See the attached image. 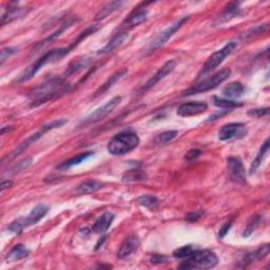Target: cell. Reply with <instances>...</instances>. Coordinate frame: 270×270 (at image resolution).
<instances>
[{
	"label": "cell",
	"mask_w": 270,
	"mask_h": 270,
	"mask_svg": "<svg viewBox=\"0 0 270 270\" xmlns=\"http://www.w3.org/2000/svg\"><path fill=\"white\" fill-rule=\"evenodd\" d=\"M125 3L123 1H112L107 3L105 6H103L102 9L99 10V12L96 14V20H102L105 19L106 17L109 16L112 13H114L115 11L119 10L121 5Z\"/></svg>",
	"instance_id": "cell-29"
},
{
	"label": "cell",
	"mask_w": 270,
	"mask_h": 270,
	"mask_svg": "<svg viewBox=\"0 0 270 270\" xmlns=\"http://www.w3.org/2000/svg\"><path fill=\"white\" fill-rule=\"evenodd\" d=\"M175 67H176V61L175 60L166 61V63L163 65V67H161L159 70L155 74H154L147 82L144 84L143 88H142V93H143V92L150 90L152 87L155 86L157 82H159L160 80H163L166 76H168L169 74H171L174 69H175Z\"/></svg>",
	"instance_id": "cell-13"
},
{
	"label": "cell",
	"mask_w": 270,
	"mask_h": 270,
	"mask_svg": "<svg viewBox=\"0 0 270 270\" xmlns=\"http://www.w3.org/2000/svg\"><path fill=\"white\" fill-rule=\"evenodd\" d=\"M245 92L243 83L240 81L230 82L228 86L223 89V94L227 98H238L241 97Z\"/></svg>",
	"instance_id": "cell-26"
},
{
	"label": "cell",
	"mask_w": 270,
	"mask_h": 270,
	"mask_svg": "<svg viewBox=\"0 0 270 270\" xmlns=\"http://www.w3.org/2000/svg\"><path fill=\"white\" fill-rule=\"evenodd\" d=\"M90 64V59L87 58V57H83V58H80L78 60L74 61V63H72L70 66L68 67L67 71L65 73V76L68 77V76H72L76 73H78L80 71H82L84 68L88 67Z\"/></svg>",
	"instance_id": "cell-30"
},
{
	"label": "cell",
	"mask_w": 270,
	"mask_h": 270,
	"mask_svg": "<svg viewBox=\"0 0 270 270\" xmlns=\"http://www.w3.org/2000/svg\"><path fill=\"white\" fill-rule=\"evenodd\" d=\"M136 202L143 207L149 208V209H154L158 205V199L154 195H142L137 198Z\"/></svg>",
	"instance_id": "cell-35"
},
{
	"label": "cell",
	"mask_w": 270,
	"mask_h": 270,
	"mask_svg": "<svg viewBox=\"0 0 270 270\" xmlns=\"http://www.w3.org/2000/svg\"><path fill=\"white\" fill-rule=\"evenodd\" d=\"M140 244H141L140 238H138L136 235L129 236L120 245L119 249L117 251V258L120 260H123L131 257L138 249Z\"/></svg>",
	"instance_id": "cell-15"
},
{
	"label": "cell",
	"mask_w": 270,
	"mask_h": 270,
	"mask_svg": "<svg viewBox=\"0 0 270 270\" xmlns=\"http://www.w3.org/2000/svg\"><path fill=\"white\" fill-rule=\"evenodd\" d=\"M13 185L12 181H2L1 183V186H0V190H1V192H3L5 189L10 188Z\"/></svg>",
	"instance_id": "cell-44"
},
{
	"label": "cell",
	"mask_w": 270,
	"mask_h": 270,
	"mask_svg": "<svg viewBox=\"0 0 270 270\" xmlns=\"http://www.w3.org/2000/svg\"><path fill=\"white\" fill-rule=\"evenodd\" d=\"M269 251H270L269 244H265V245H262L261 247H259V248L254 251L247 253L241 262L242 267H247L253 263H256V262H258L262 259H264L265 257L268 256Z\"/></svg>",
	"instance_id": "cell-17"
},
{
	"label": "cell",
	"mask_w": 270,
	"mask_h": 270,
	"mask_svg": "<svg viewBox=\"0 0 270 270\" xmlns=\"http://www.w3.org/2000/svg\"><path fill=\"white\" fill-rule=\"evenodd\" d=\"M16 53V49L15 48H4L1 50V56H0V65H3L6 59H9L12 55Z\"/></svg>",
	"instance_id": "cell-39"
},
{
	"label": "cell",
	"mask_w": 270,
	"mask_h": 270,
	"mask_svg": "<svg viewBox=\"0 0 270 270\" xmlns=\"http://www.w3.org/2000/svg\"><path fill=\"white\" fill-rule=\"evenodd\" d=\"M263 221H264V218L262 217V215H254V217L249 221L248 225H247V227L245 228L243 236L244 237H248L249 235H251L253 233V231L259 228V226L261 225V223Z\"/></svg>",
	"instance_id": "cell-34"
},
{
	"label": "cell",
	"mask_w": 270,
	"mask_h": 270,
	"mask_svg": "<svg viewBox=\"0 0 270 270\" xmlns=\"http://www.w3.org/2000/svg\"><path fill=\"white\" fill-rule=\"evenodd\" d=\"M140 145V137L132 131H122L112 137L108 144V151L113 155H123L137 148Z\"/></svg>",
	"instance_id": "cell-3"
},
{
	"label": "cell",
	"mask_w": 270,
	"mask_h": 270,
	"mask_svg": "<svg viewBox=\"0 0 270 270\" xmlns=\"http://www.w3.org/2000/svg\"><path fill=\"white\" fill-rule=\"evenodd\" d=\"M168 262V259L164 256H159V254H154L151 258V263L152 264H165Z\"/></svg>",
	"instance_id": "cell-42"
},
{
	"label": "cell",
	"mask_w": 270,
	"mask_h": 270,
	"mask_svg": "<svg viewBox=\"0 0 270 270\" xmlns=\"http://www.w3.org/2000/svg\"><path fill=\"white\" fill-rule=\"evenodd\" d=\"M28 12H29V9H26V7H18V6L10 7V9L6 10V12L2 15L1 25L4 26L6 24H11L12 21L25 16Z\"/></svg>",
	"instance_id": "cell-24"
},
{
	"label": "cell",
	"mask_w": 270,
	"mask_h": 270,
	"mask_svg": "<svg viewBox=\"0 0 270 270\" xmlns=\"http://www.w3.org/2000/svg\"><path fill=\"white\" fill-rule=\"evenodd\" d=\"M121 103V96H115L111 100H109L107 104H105L103 107H99L94 112H92L89 116L84 118L81 122V126H88L92 125V123L98 122L106 118L108 115L112 113Z\"/></svg>",
	"instance_id": "cell-10"
},
{
	"label": "cell",
	"mask_w": 270,
	"mask_h": 270,
	"mask_svg": "<svg viewBox=\"0 0 270 270\" xmlns=\"http://www.w3.org/2000/svg\"><path fill=\"white\" fill-rule=\"evenodd\" d=\"M127 74H128V69L125 68V69H122V70H120V71L116 72L115 74H113L112 76H110V78L108 79L104 84H102V86H100L98 88V90L95 92L94 97H97L99 95L104 94L105 92H107L111 87H113L114 84L116 83L117 81H119L120 79H122L123 77H125Z\"/></svg>",
	"instance_id": "cell-23"
},
{
	"label": "cell",
	"mask_w": 270,
	"mask_h": 270,
	"mask_svg": "<svg viewBox=\"0 0 270 270\" xmlns=\"http://www.w3.org/2000/svg\"><path fill=\"white\" fill-rule=\"evenodd\" d=\"M127 39H128V33L127 32H118L111 38L110 41L108 42L103 49H100L97 52V54H98V55H104V54L111 53L114 50H116L117 48H119L120 45H122L123 42H125Z\"/></svg>",
	"instance_id": "cell-18"
},
{
	"label": "cell",
	"mask_w": 270,
	"mask_h": 270,
	"mask_svg": "<svg viewBox=\"0 0 270 270\" xmlns=\"http://www.w3.org/2000/svg\"><path fill=\"white\" fill-rule=\"evenodd\" d=\"M30 250L27 248L25 245L18 244L10 250V252L7 253L6 256V261L7 262H17L20 260H24L29 257Z\"/></svg>",
	"instance_id": "cell-27"
},
{
	"label": "cell",
	"mask_w": 270,
	"mask_h": 270,
	"mask_svg": "<svg viewBox=\"0 0 270 270\" xmlns=\"http://www.w3.org/2000/svg\"><path fill=\"white\" fill-rule=\"evenodd\" d=\"M213 104L219 108H222V109H234V108L243 106V103L236 102V100L228 99V98H220L218 96H213Z\"/></svg>",
	"instance_id": "cell-33"
},
{
	"label": "cell",
	"mask_w": 270,
	"mask_h": 270,
	"mask_svg": "<svg viewBox=\"0 0 270 270\" xmlns=\"http://www.w3.org/2000/svg\"><path fill=\"white\" fill-rule=\"evenodd\" d=\"M230 74H231L230 69H224V70L215 73L214 75L209 77V78L200 81L185 91L183 93V96H191V95H195L199 93H205V92L207 91H210L214 88H217L222 82H224L229 78Z\"/></svg>",
	"instance_id": "cell-6"
},
{
	"label": "cell",
	"mask_w": 270,
	"mask_h": 270,
	"mask_svg": "<svg viewBox=\"0 0 270 270\" xmlns=\"http://www.w3.org/2000/svg\"><path fill=\"white\" fill-rule=\"evenodd\" d=\"M269 138H267V140L263 143V145H262V147L258 153V155L256 156V158L253 159L252 164H251V167H250V174H253L256 173L258 169L260 168V166L262 165V163H263L265 157L268 155V152H269Z\"/></svg>",
	"instance_id": "cell-28"
},
{
	"label": "cell",
	"mask_w": 270,
	"mask_h": 270,
	"mask_svg": "<svg viewBox=\"0 0 270 270\" xmlns=\"http://www.w3.org/2000/svg\"><path fill=\"white\" fill-rule=\"evenodd\" d=\"M248 116L254 118H261L263 116H267L269 114V108H258V109H251L248 111Z\"/></svg>",
	"instance_id": "cell-38"
},
{
	"label": "cell",
	"mask_w": 270,
	"mask_h": 270,
	"mask_svg": "<svg viewBox=\"0 0 270 270\" xmlns=\"http://www.w3.org/2000/svg\"><path fill=\"white\" fill-rule=\"evenodd\" d=\"M93 155H94V153L91 152V151L80 153V154H78V155L65 160L64 163H61L57 168L59 169V170H67V169H70L71 167H74V166H77V165L83 163L84 160H87L88 158H90Z\"/></svg>",
	"instance_id": "cell-25"
},
{
	"label": "cell",
	"mask_w": 270,
	"mask_h": 270,
	"mask_svg": "<svg viewBox=\"0 0 270 270\" xmlns=\"http://www.w3.org/2000/svg\"><path fill=\"white\" fill-rule=\"evenodd\" d=\"M49 211V207L44 204H39L36 207H34L31 212L25 218H19L17 220H15L12 224H10V226L7 227L11 232L19 234L25 229L28 227L35 225L38 222H39L42 218H44L47 215Z\"/></svg>",
	"instance_id": "cell-5"
},
{
	"label": "cell",
	"mask_w": 270,
	"mask_h": 270,
	"mask_svg": "<svg viewBox=\"0 0 270 270\" xmlns=\"http://www.w3.org/2000/svg\"><path fill=\"white\" fill-rule=\"evenodd\" d=\"M200 154H202V151L198 150V149H192L190 151L187 152L186 155H185V159L188 160V161H191V160H194L196 159Z\"/></svg>",
	"instance_id": "cell-41"
},
{
	"label": "cell",
	"mask_w": 270,
	"mask_h": 270,
	"mask_svg": "<svg viewBox=\"0 0 270 270\" xmlns=\"http://www.w3.org/2000/svg\"><path fill=\"white\" fill-rule=\"evenodd\" d=\"M241 14H242V10L240 7V2L230 3V4H228L226 9L220 14V16L215 19L214 25L219 26V25L226 24V22L230 21L231 19L240 16Z\"/></svg>",
	"instance_id": "cell-16"
},
{
	"label": "cell",
	"mask_w": 270,
	"mask_h": 270,
	"mask_svg": "<svg viewBox=\"0 0 270 270\" xmlns=\"http://www.w3.org/2000/svg\"><path fill=\"white\" fill-rule=\"evenodd\" d=\"M189 16H185L181 19L177 20L176 22H174V24L172 26H170L169 28H167L166 30H164L163 32H160L156 37L155 39H154L150 44L149 47L147 48V54H151L153 52L157 51L158 49H160L163 45H165L167 43V41L170 39V38L179 31L186 22L189 20Z\"/></svg>",
	"instance_id": "cell-9"
},
{
	"label": "cell",
	"mask_w": 270,
	"mask_h": 270,
	"mask_svg": "<svg viewBox=\"0 0 270 270\" xmlns=\"http://www.w3.org/2000/svg\"><path fill=\"white\" fill-rule=\"evenodd\" d=\"M208 109V105L203 102H190L182 104L179 109H177V114L182 117H190L195 116L200 113H204Z\"/></svg>",
	"instance_id": "cell-14"
},
{
	"label": "cell",
	"mask_w": 270,
	"mask_h": 270,
	"mask_svg": "<svg viewBox=\"0 0 270 270\" xmlns=\"http://www.w3.org/2000/svg\"><path fill=\"white\" fill-rule=\"evenodd\" d=\"M72 89V84L67 82L64 78L53 77L30 92L29 97L31 99V107H38L48 102H52V100L69 93Z\"/></svg>",
	"instance_id": "cell-2"
},
{
	"label": "cell",
	"mask_w": 270,
	"mask_h": 270,
	"mask_svg": "<svg viewBox=\"0 0 270 270\" xmlns=\"http://www.w3.org/2000/svg\"><path fill=\"white\" fill-rule=\"evenodd\" d=\"M248 134V129L243 122H231L223 126L219 131V140L222 142H229L241 140Z\"/></svg>",
	"instance_id": "cell-11"
},
{
	"label": "cell",
	"mask_w": 270,
	"mask_h": 270,
	"mask_svg": "<svg viewBox=\"0 0 270 270\" xmlns=\"http://www.w3.org/2000/svg\"><path fill=\"white\" fill-rule=\"evenodd\" d=\"M147 19H148V11L144 9L138 10L134 12L133 14H131L128 17V19H126V21L123 22L122 26L127 29H132L134 27L144 24V22L147 21Z\"/></svg>",
	"instance_id": "cell-22"
},
{
	"label": "cell",
	"mask_w": 270,
	"mask_h": 270,
	"mask_svg": "<svg viewBox=\"0 0 270 270\" xmlns=\"http://www.w3.org/2000/svg\"><path fill=\"white\" fill-rule=\"evenodd\" d=\"M75 21H76L75 19H70V20L66 21L65 24H64V25H61V26L59 27V29H57V30L55 31V32H54L53 34H51L49 37L45 38V39H43L42 41L38 42V43L35 45V48H34L35 51H34V52H38L39 50H41L42 48H44L45 45H48L49 43H51L54 39H56V38L59 37L61 34H63L69 27H71Z\"/></svg>",
	"instance_id": "cell-21"
},
{
	"label": "cell",
	"mask_w": 270,
	"mask_h": 270,
	"mask_svg": "<svg viewBox=\"0 0 270 270\" xmlns=\"http://www.w3.org/2000/svg\"><path fill=\"white\" fill-rule=\"evenodd\" d=\"M226 113H227V112H224V113L220 114V116H221V115H224V114H226ZM217 116H218V114H217V115H213V116H211V117H210V119H209V120H213V119H214L215 117H217Z\"/></svg>",
	"instance_id": "cell-45"
},
{
	"label": "cell",
	"mask_w": 270,
	"mask_h": 270,
	"mask_svg": "<svg viewBox=\"0 0 270 270\" xmlns=\"http://www.w3.org/2000/svg\"><path fill=\"white\" fill-rule=\"evenodd\" d=\"M67 122H68L67 119H57V120H53V121L47 123V125L42 126L39 130L37 131V132L29 136L27 140L22 142L16 149L13 150L12 153L10 154V157L13 158V157H16V156L20 155L21 153H24L29 147H31V146H32L34 143H36L38 140H39L40 137H42L45 133H48L49 131L63 127L64 125H66Z\"/></svg>",
	"instance_id": "cell-7"
},
{
	"label": "cell",
	"mask_w": 270,
	"mask_h": 270,
	"mask_svg": "<svg viewBox=\"0 0 270 270\" xmlns=\"http://www.w3.org/2000/svg\"><path fill=\"white\" fill-rule=\"evenodd\" d=\"M219 263L217 254L210 250L195 249L191 256L186 259V262L180 266L185 269H211Z\"/></svg>",
	"instance_id": "cell-4"
},
{
	"label": "cell",
	"mask_w": 270,
	"mask_h": 270,
	"mask_svg": "<svg viewBox=\"0 0 270 270\" xmlns=\"http://www.w3.org/2000/svg\"><path fill=\"white\" fill-rule=\"evenodd\" d=\"M104 183L97 180H89L81 183L78 187L76 188V193L79 195L92 194L104 187Z\"/></svg>",
	"instance_id": "cell-20"
},
{
	"label": "cell",
	"mask_w": 270,
	"mask_h": 270,
	"mask_svg": "<svg viewBox=\"0 0 270 270\" xmlns=\"http://www.w3.org/2000/svg\"><path fill=\"white\" fill-rule=\"evenodd\" d=\"M227 171L229 179L237 184L246 183V171L245 167L240 157L229 156L227 158Z\"/></svg>",
	"instance_id": "cell-12"
},
{
	"label": "cell",
	"mask_w": 270,
	"mask_h": 270,
	"mask_svg": "<svg viewBox=\"0 0 270 270\" xmlns=\"http://www.w3.org/2000/svg\"><path fill=\"white\" fill-rule=\"evenodd\" d=\"M202 215H203V211H193V212H191V213L188 214L187 221L191 222V223L196 222L197 220H199V218L202 217Z\"/></svg>",
	"instance_id": "cell-43"
},
{
	"label": "cell",
	"mask_w": 270,
	"mask_h": 270,
	"mask_svg": "<svg viewBox=\"0 0 270 270\" xmlns=\"http://www.w3.org/2000/svg\"><path fill=\"white\" fill-rule=\"evenodd\" d=\"M268 29V25H263V26H259L257 28H254V29H251L250 31H248V32L247 33H244V35L242 36L244 39L245 38H252L254 36H258L262 33H264L265 31H267Z\"/></svg>",
	"instance_id": "cell-37"
},
{
	"label": "cell",
	"mask_w": 270,
	"mask_h": 270,
	"mask_svg": "<svg viewBox=\"0 0 270 270\" xmlns=\"http://www.w3.org/2000/svg\"><path fill=\"white\" fill-rule=\"evenodd\" d=\"M235 48H236V42L230 41L225 45V47H223L221 50L214 52L212 55L207 59L205 65L202 68V70H200V72L198 74V77L214 71L215 69L224 63V60H225L229 55H231V54L233 53Z\"/></svg>",
	"instance_id": "cell-8"
},
{
	"label": "cell",
	"mask_w": 270,
	"mask_h": 270,
	"mask_svg": "<svg viewBox=\"0 0 270 270\" xmlns=\"http://www.w3.org/2000/svg\"><path fill=\"white\" fill-rule=\"evenodd\" d=\"M231 226H232V221H230V222H227V223L224 224V225L220 228V231H219V237H220V238L225 237V236L227 235V233L229 232V230H230Z\"/></svg>",
	"instance_id": "cell-40"
},
{
	"label": "cell",
	"mask_w": 270,
	"mask_h": 270,
	"mask_svg": "<svg viewBox=\"0 0 270 270\" xmlns=\"http://www.w3.org/2000/svg\"><path fill=\"white\" fill-rule=\"evenodd\" d=\"M177 135H179V132H177V131H175V130L166 131V132L160 133L155 138H154V144L158 145V146L170 144L171 142H173L175 140Z\"/></svg>",
	"instance_id": "cell-32"
},
{
	"label": "cell",
	"mask_w": 270,
	"mask_h": 270,
	"mask_svg": "<svg viewBox=\"0 0 270 270\" xmlns=\"http://www.w3.org/2000/svg\"><path fill=\"white\" fill-rule=\"evenodd\" d=\"M100 28L99 25H94V26H91L89 27L86 31H83V32L79 35V37L77 38V39L71 43L69 47H66V48H58V49H53L49 52H47L44 54V55H42L39 59H37L35 63H33L32 65H30L26 70L22 72L18 79H17V82L21 83V82H26L30 79H32L33 77L39 72L41 69L47 66L49 64H54V63H57V61L63 59L65 56H67L69 53H70L75 47H77L80 43V41L82 39H84V38H87L88 36H90L91 34L95 33L96 31Z\"/></svg>",
	"instance_id": "cell-1"
},
{
	"label": "cell",
	"mask_w": 270,
	"mask_h": 270,
	"mask_svg": "<svg viewBox=\"0 0 270 270\" xmlns=\"http://www.w3.org/2000/svg\"><path fill=\"white\" fill-rule=\"evenodd\" d=\"M146 173L141 170V169H131V170L123 173L122 175V182L123 183H131V182H141L146 180Z\"/></svg>",
	"instance_id": "cell-31"
},
{
	"label": "cell",
	"mask_w": 270,
	"mask_h": 270,
	"mask_svg": "<svg viewBox=\"0 0 270 270\" xmlns=\"http://www.w3.org/2000/svg\"><path fill=\"white\" fill-rule=\"evenodd\" d=\"M196 248H194L193 246L191 245H187V246H184V247H181V248L176 249L174 252H173V256L174 258L176 259H180V260H186L187 258H189L192 252H193Z\"/></svg>",
	"instance_id": "cell-36"
},
{
	"label": "cell",
	"mask_w": 270,
	"mask_h": 270,
	"mask_svg": "<svg viewBox=\"0 0 270 270\" xmlns=\"http://www.w3.org/2000/svg\"><path fill=\"white\" fill-rule=\"evenodd\" d=\"M113 221H114V215L110 212H105L100 215L99 218H97L93 227H92V230H93L95 233L103 234L111 227Z\"/></svg>",
	"instance_id": "cell-19"
}]
</instances>
